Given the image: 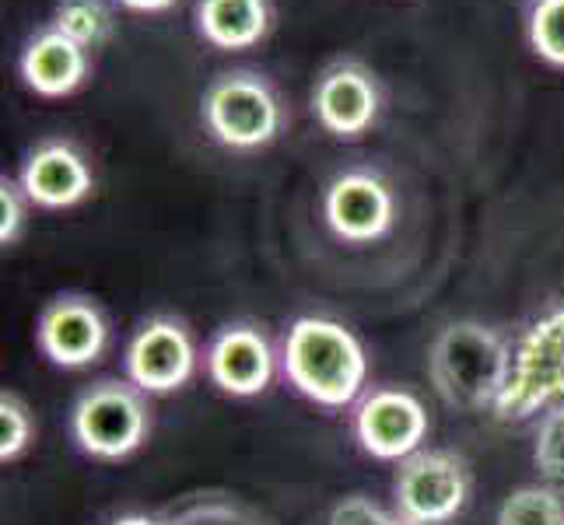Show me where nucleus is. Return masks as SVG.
Returning a JSON list of instances; mask_svg holds the SVG:
<instances>
[{"mask_svg":"<svg viewBox=\"0 0 564 525\" xmlns=\"http://www.w3.org/2000/svg\"><path fill=\"white\" fill-rule=\"evenodd\" d=\"M281 372L305 400L326 406V411H344L365 396L368 354L344 322L302 316L284 333Z\"/></svg>","mask_w":564,"mask_h":525,"instance_id":"f257e3e1","label":"nucleus"},{"mask_svg":"<svg viewBox=\"0 0 564 525\" xmlns=\"http://www.w3.org/2000/svg\"><path fill=\"white\" fill-rule=\"evenodd\" d=\"M509 372V340L474 319L449 322L427 347V379H432L435 393L463 414L495 411Z\"/></svg>","mask_w":564,"mask_h":525,"instance_id":"f03ea898","label":"nucleus"},{"mask_svg":"<svg viewBox=\"0 0 564 525\" xmlns=\"http://www.w3.org/2000/svg\"><path fill=\"white\" fill-rule=\"evenodd\" d=\"M288 102L270 74L257 67H228L200 95V123L225 151H263L288 130Z\"/></svg>","mask_w":564,"mask_h":525,"instance_id":"7ed1b4c3","label":"nucleus"},{"mask_svg":"<svg viewBox=\"0 0 564 525\" xmlns=\"http://www.w3.org/2000/svg\"><path fill=\"white\" fill-rule=\"evenodd\" d=\"M564 406V302L533 319L512 343V372L495 403L501 424H519Z\"/></svg>","mask_w":564,"mask_h":525,"instance_id":"20e7f679","label":"nucleus"},{"mask_svg":"<svg viewBox=\"0 0 564 525\" xmlns=\"http://www.w3.org/2000/svg\"><path fill=\"white\" fill-rule=\"evenodd\" d=\"M70 435L77 449L99 462L130 459L151 435V406L130 379L91 382L70 411Z\"/></svg>","mask_w":564,"mask_h":525,"instance_id":"39448f33","label":"nucleus"},{"mask_svg":"<svg viewBox=\"0 0 564 525\" xmlns=\"http://www.w3.org/2000/svg\"><path fill=\"white\" fill-rule=\"evenodd\" d=\"M470 497V473L459 456L421 449L397 466L393 508L414 525H449Z\"/></svg>","mask_w":564,"mask_h":525,"instance_id":"423d86ee","label":"nucleus"},{"mask_svg":"<svg viewBox=\"0 0 564 525\" xmlns=\"http://www.w3.org/2000/svg\"><path fill=\"white\" fill-rule=\"evenodd\" d=\"M382 112V85L372 64L361 56H334L313 85L316 123L337 141H358L376 127Z\"/></svg>","mask_w":564,"mask_h":525,"instance_id":"0eeeda50","label":"nucleus"},{"mask_svg":"<svg viewBox=\"0 0 564 525\" xmlns=\"http://www.w3.org/2000/svg\"><path fill=\"white\" fill-rule=\"evenodd\" d=\"M323 221L340 242H379L397 225L393 186L376 168H344L323 189Z\"/></svg>","mask_w":564,"mask_h":525,"instance_id":"6e6552de","label":"nucleus"},{"mask_svg":"<svg viewBox=\"0 0 564 525\" xmlns=\"http://www.w3.org/2000/svg\"><path fill=\"white\" fill-rule=\"evenodd\" d=\"M432 420L424 403L400 385H379L355 403V438L379 462H403L424 449Z\"/></svg>","mask_w":564,"mask_h":525,"instance_id":"1a4fd4ad","label":"nucleus"},{"mask_svg":"<svg viewBox=\"0 0 564 525\" xmlns=\"http://www.w3.org/2000/svg\"><path fill=\"white\" fill-rule=\"evenodd\" d=\"M127 379L148 396L183 389L197 372V343L189 326L176 316H151L127 343Z\"/></svg>","mask_w":564,"mask_h":525,"instance_id":"9d476101","label":"nucleus"},{"mask_svg":"<svg viewBox=\"0 0 564 525\" xmlns=\"http://www.w3.org/2000/svg\"><path fill=\"white\" fill-rule=\"evenodd\" d=\"M35 343L39 350L56 364L77 372L88 368L106 354L109 343V322L95 298L77 295V291H64L56 295L35 322Z\"/></svg>","mask_w":564,"mask_h":525,"instance_id":"9b49d317","label":"nucleus"},{"mask_svg":"<svg viewBox=\"0 0 564 525\" xmlns=\"http://www.w3.org/2000/svg\"><path fill=\"white\" fill-rule=\"evenodd\" d=\"M18 183L39 210H70L95 193V172L85 151L74 141L46 138L39 141L22 162Z\"/></svg>","mask_w":564,"mask_h":525,"instance_id":"f8f14e48","label":"nucleus"},{"mask_svg":"<svg viewBox=\"0 0 564 525\" xmlns=\"http://www.w3.org/2000/svg\"><path fill=\"white\" fill-rule=\"evenodd\" d=\"M207 379L221 389V393L249 400L260 396L274 379V350L263 337L260 326L252 322H231L221 326L214 340L204 350Z\"/></svg>","mask_w":564,"mask_h":525,"instance_id":"ddd939ff","label":"nucleus"},{"mask_svg":"<svg viewBox=\"0 0 564 525\" xmlns=\"http://www.w3.org/2000/svg\"><path fill=\"white\" fill-rule=\"evenodd\" d=\"M18 77L39 99H67L88 85L91 50L46 22L25 39L22 53H18Z\"/></svg>","mask_w":564,"mask_h":525,"instance_id":"4468645a","label":"nucleus"},{"mask_svg":"<svg viewBox=\"0 0 564 525\" xmlns=\"http://www.w3.org/2000/svg\"><path fill=\"white\" fill-rule=\"evenodd\" d=\"M274 0H193V32L221 53L260 46L274 29Z\"/></svg>","mask_w":564,"mask_h":525,"instance_id":"2eb2a0df","label":"nucleus"},{"mask_svg":"<svg viewBox=\"0 0 564 525\" xmlns=\"http://www.w3.org/2000/svg\"><path fill=\"white\" fill-rule=\"evenodd\" d=\"M162 515L169 518V525H278L257 504L218 488L183 494Z\"/></svg>","mask_w":564,"mask_h":525,"instance_id":"dca6fc26","label":"nucleus"},{"mask_svg":"<svg viewBox=\"0 0 564 525\" xmlns=\"http://www.w3.org/2000/svg\"><path fill=\"white\" fill-rule=\"evenodd\" d=\"M116 0H56L50 25L70 35L74 43H82L85 50L106 46L116 32Z\"/></svg>","mask_w":564,"mask_h":525,"instance_id":"f3484780","label":"nucleus"},{"mask_svg":"<svg viewBox=\"0 0 564 525\" xmlns=\"http://www.w3.org/2000/svg\"><path fill=\"white\" fill-rule=\"evenodd\" d=\"M498 525H564V494L547 483H527L501 501Z\"/></svg>","mask_w":564,"mask_h":525,"instance_id":"a211bd4d","label":"nucleus"},{"mask_svg":"<svg viewBox=\"0 0 564 525\" xmlns=\"http://www.w3.org/2000/svg\"><path fill=\"white\" fill-rule=\"evenodd\" d=\"M527 43L543 64L564 70V0H530Z\"/></svg>","mask_w":564,"mask_h":525,"instance_id":"6ab92c4d","label":"nucleus"},{"mask_svg":"<svg viewBox=\"0 0 564 525\" xmlns=\"http://www.w3.org/2000/svg\"><path fill=\"white\" fill-rule=\"evenodd\" d=\"M533 466L540 473V483L564 494V406L543 414L533 441Z\"/></svg>","mask_w":564,"mask_h":525,"instance_id":"aec40b11","label":"nucleus"},{"mask_svg":"<svg viewBox=\"0 0 564 525\" xmlns=\"http://www.w3.org/2000/svg\"><path fill=\"white\" fill-rule=\"evenodd\" d=\"M35 417L18 393H0V462H14L32 449Z\"/></svg>","mask_w":564,"mask_h":525,"instance_id":"412c9836","label":"nucleus"},{"mask_svg":"<svg viewBox=\"0 0 564 525\" xmlns=\"http://www.w3.org/2000/svg\"><path fill=\"white\" fill-rule=\"evenodd\" d=\"M29 210H32V200L22 189V183L11 179V175H0V245L4 249L25 236Z\"/></svg>","mask_w":564,"mask_h":525,"instance_id":"4be33fe9","label":"nucleus"},{"mask_svg":"<svg viewBox=\"0 0 564 525\" xmlns=\"http://www.w3.org/2000/svg\"><path fill=\"white\" fill-rule=\"evenodd\" d=\"M329 525H414L400 518L397 512H386L382 504H376L372 497L365 494H351V497H340L329 512Z\"/></svg>","mask_w":564,"mask_h":525,"instance_id":"5701e85b","label":"nucleus"},{"mask_svg":"<svg viewBox=\"0 0 564 525\" xmlns=\"http://www.w3.org/2000/svg\"><path fill=\"white\" fill-rule=\"evenodd\" d=\"M123 11H133V14H165L180 4V0H116Z\"/></svg>","mask_w":564,"mask_h":525,"instance_id":"b1692460","label":"nucleus"},{"mask_svg":"<svg viewBox=\"0 0 564 525\" xmlns=\"http://www.w3.org/2000/svg\"><path fill=\"white\" fill-rule=\"evenodd\" d=\"M109 525H169V518L165 515H120Z\"/></svg>","mask_w":564,"mask_h":525,"instance_id":"393cba45","label":"nucleus"}]
</instances>
